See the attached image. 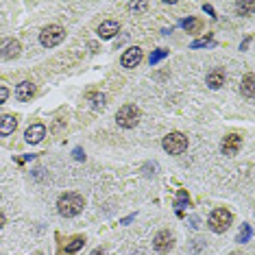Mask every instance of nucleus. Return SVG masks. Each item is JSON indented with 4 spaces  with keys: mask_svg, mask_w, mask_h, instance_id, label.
<instances>
[{
    "mask_svg": "<svg viewBox=\"0 0 255 255\" xmlns=\"http://www.w3.org/2000/svg\"><path fill=\"white\" fill-rule=\"evenodd\" d=\"M35 96V85L29 83V81H22V83L15 88V98L18 100H31Z\"/></svg>",
    "mask_w": 255,
    "mask_h": 255,
    "instance_id": "nucleus-12",
    "label": "nucleus"
},
{
    "mask_svg": "<svg viewBox=\"0 0 255 255\" xmlns=\"http://www.w3.org/2000/svg\"><path fill=\"white\" fill-rule=\"evenodd\" d=\"M29 144H37V142H42L46 137V127L44 125H31L27 129V133H24Z\"/></svg>",
    "mask_w": 255,
    "mask_h": 255,
    "instance_id": "nucleus-10",
    "label": "nucleus"
},
{
    "mask_svg": "<svg viewBox=\"0 0 255 255\" xmlns=\"http://www.w3.org/2000/svg\"><path fill=\"white\" fill-rule=\"evenodd\" d=\"M183 29H186L188 33H196V31L201 29V20H196V18H188L186 22H183Z\"/></svg>",
    "mask_w": 255,
    "mask_h": 255,
    "instance_id": "nucleus-18",
    "label": "nucleus"
},
{
    "mask_svg": "<svg viewBox=\"0 0 255 255\" xmlns=\"http://www.w3.org/2000/svg\"><path fill=\"white\" fill-rule=\"evenodd\" d=\"M83 244H85V238H83V236H74L72 240H68L65 249H64V251H61L59 255H72V253L79 251V249H83Z\"/></svg>",
    "mask_w": 255,
    "mask_h": 255,
    "instance_id": "nucleus-15",
    "label": "nucleus"
},
{
    "mask_svg": "<svg viewBox=\"0 0 255 255\" xmlns=\"http://www.w3.org/2000/svg\"><path fill=\"white\" fill-rule=\"evenodd\" d=\"M231 255H238V253H231Z\"/></svg>",
    "mask_w": 255,
    "mask_h": 255,
    "instance_id": "nucleus-31",
    "label": "nucleus"
},
{
    "mask_svg": "<svg viewBox=\"0 0 255 255\" xmlns=\"http://www.w3.org/2000/svg\"><path fill=\"white\" fill-rule=\"evenodd\" d=\"M253 9H255V2H238L236 4V11L242 15H251Z\"/></svg>",
    "mask_w": 255,
    "mask_h": 255,
    "instance_id": "nucleus-19",
    "label": "nucleus"
},
{
    "mask_svg": "<svg viewBox=\"0 0 255 255\" xmlns=\"http://www.w3.org/2000/svg\"><path fill=\"white\" fill-rule=\"evenodd\" d=\"M20 50H22V46H20L18 39L7 37L0 42V57L2 59H15L20 55Z\"/></svg>",
    "mask_w": 255,
    "mask_h": 255,
    "instance_id": "nucleus-7",
    "label": "nucleus"
},
{
    "mask_svg": "<svg viewBox=\"0 0 255 255\" xmlns=\"http://www.w3.org/2000/svg\"><path fill=\"white\" fill-rule=\"evenodd\" d=\"M88 100L92 103L94 109H100V107H105V96L100 94V92H90L88 94Z\"/></svg>",
    "mask_w": 255,
    "mask_h": 255,
    "instance_id": "nucleus-17",
    "label": "nucleus"
},
{
    "mask_svg": "<svg viewBox=\"0 0 255 255\" xmlns=\"http://www.w3.org/2000/svg\"><path fill=\"white\" fill-rule=\"evenodd\" d=\"M172 244H175V238H172L170 231H159L153 238V249L157 253H168L172 249Z\"/></svg>",
    "mask_w": 255,
    "mask_h": 255,
    "instance_id": "nucleus-6",
    "label": "nucleus"
},
{
    "mask_svg": "<svg viewBox=\"0 0 255 255\" xmlns=\"http://www.w3.org/2000/svg\"><path fill=\"white\" fill-rule=\"evenodd\" d=\"M186 149H188V137L179 133V131H172V133L164 137V151L170 153V155H181Z\"/></svg>",
    "mask_w": 255,
    "mask_h": 255,
    "instance_id": "nucleus-5",
    "label": "nucleus"
},
{
    "mask_svg": "<svg viewBox=\"0 0 255 255\" xmlns=\"http://www.w3.org/2000/svg\"><path fill=\"white\" fill-rule=\"evenodd\" d=\"M7 98H9V90L4 88V85H0V105H2Z\"/></svg>",
    "mask_w": 255,
    "mask_h": 255,
    "instance_id": "nucleus-25",
    "label": "nucleus"
},
{
    "mask_svg": "<svg viewBox=\"0 0 255 255\" xmlns=\"http://www.w3.org/2000/svg\"><path fill=\"white\" fill-rule=\"evenodd\" d=\"M164 57H168V50H164V48H159V50H155V53L151 55V65H155L157 61H161Z\"/></svg>",
    "mask_w": 255,
    "mask_h": 255,
    "instance_id": "nucleus-20",
    "label": "nucleus"
},
{
    "mask_svg": "<svg viewBox=\"0 0 255 255\" xmlns=\"http://www.w3.org/2000/svg\"><path fill=\"white\" fill-rule=\"evenodd\" d=\"M212 42V35H205L203 39H196V42H192V48H201V46H205V44H210Z\"/></svg>",
    "mask_w": 255,
    "mask_h": 255,
    "instance_id": "nucleus-23",
    "label": "nucleus"
},
{
    "mask_svg": "<svg viewBox=\"0 0 255 255\" xmlns=\"http://www.w3.org/2000/svg\"><path fill=\"white\" fill-rule=\"evenodd\" d=\"M127 9H129V11H146V9H149V2H129Z\"/></svg>",
    "mask_w": 255,
    "mask_h": 255,
    "instance_id": "nucleus-21",
    "label": "nucleus"
},
{
    "mask_svg": "<svg viewBox=\"0 0 255 255\" xmlns=\"http://www.w3.org/2000/svg\"><path fill=\"white\" fill-rule=\"evenodd\" d=\"M240 92H242V96H247V98H253V74H251V72H249V74L242 79Z\"/></svg>",
    "mask_w": 255,
    "mask_h": 255,
    "instance_id": "nucleus-16",
    "label": "nucleus"
},
{
    "mask_svg": "<svg viewBox=\"0 0 255 255\" xmlns=\"http://www.w3.org/2000/svg\"><path fill=\"white\" fill-rule=\"evenodd\" d=\"M140 109H137L135 105H125L118 109V114H116V122L122 127V129H133V127L140 122Z\"/></svg>",
    "mask_w": 255,
    "mask_h": 255,
    "instance_id": "nucleus-3",
    "label": "nucleus"
},
{
    "mask_svg": "<svg viewBox=\"0 0 255 255\" xmlns=\"http://www.w3.org/2000/svg\"><path fill=\"white\" fill-rule=\"evenodd\" d=\"M223 83H225V70L223 68H214L207 72V85H210L212 90L223 88Z\"/></svg>",
    "mask_w": 255,
    "mask_h": 255,
    "instance_id": "nucleus-11",
    "label": "nucleus"
},
{
    "mask_svg": "<svg viewBox=\"0 0 255 255\" xmlns=\"http://www.w3.org/2000/svg\"><path fill=\"white\" fill-rule=\"evenodd\" d=\"M83 207H85V201H83V196H79V194H64L59 198V203H57V210L61 216H65V218H72V216H79L81 212H83Z\"/></svg>",
    "mask_w": 255,
    "mask_h": 255,
    "instance_id": "nucleus-1",
    "label": "nucleus"
},
{
    "mask_svg": "<svg viewBox=\"0 0 255 255\" xmlns=\"http://www.w3.org/2000/svg\"><path fill=\"white\" fill-rule=\"evenodd\" d=\"M249 238H251V225H244L242 231L238 233V242H247Z\"/></svg>",
    "mask_w": 255,
    "mask_h": 255,
    "instance_id": "nucleus-22",
    "label": "nucleus"
},
{
    "mask_svg": "<svg viewBox=\"0 0 255 255\" xmlns=\"http://www.w3.org/2000/svg\"><path fill=\"white\" fill-rule=\"evenodd\" d=\"M85 157V153L81 151V149H74V159H83Z\"/></svg>",
    "mask_w": 255,
    "mask_h": 255,
    "instance_id": "nucleus-26",
    "label": "nucleus"
},
{
    "mask_svg": "<svg viewBox=\"0 0 255 255\" xmlns=\"http://www.w3.org/2000/svg\"><path fill=\"white\" fill-rule=\"evenodd\" d=\"M15 127H18L15 116H2L0 118V135H11L15 131Z\"/></svg>",
    "mask_w": 255,
    "mask_h": 255,
    "instance_id": "nucleus-14",
    "label": "nucleus"
},
{
    "mask_svg": "<svg viewBox=\"0 0 255 255\" xmlns=\"http://www.w3.org/2000/svg\"><path fill=\"white\" fill-rule=\"evenodd\" d=\"M231 221H233L231 212L225 210V207H218V210H214L210 214V221H207V225H210V229H212L214 233H223V231H227V229H229Z\"/></svg>",
    "mask_w": 255,
    "mask_h": 255,
    "instance_id": "nucleus-2",
    "label": "nucleus"
},
{
    "mask_svg": "<svg viewBox=\"0 0 255 255\" xmlns=\"http://www.w3.org/2000/svg\"><path fill=\"white\" fill-rule=\"evenodd\" d=\"M120 31V24L118 22H114V20H107V22H103L98 27V37H103V39H111L116 33Z\"/></svg>",
    "mask_w": 255,
    "mask_h": 255,
    "instance_id": "nucleus-13",
    "label": "nucleus"
},
{
    "mask_svg": "<svg viewBox=\"0 0 255 255\" xmlns=\"http://www.w3.org/2000/svg\"><path fill=\"white\" fill-rule=\"evenodd\" d=\"M90 255H105V251H103V249H96V251H92Z\"/></svg>",
    "mask_w": 255,
    "mask_h": 255,
    "instance_id": "nucleus-28",
    "label": "nucleus"
},
{
    "mask_svg": "<svg viewBox=\"0 0 255 255\" xmlns=\"http://www.w3.org/2000/svg\"><path fill=\"white\" fill-rule=\"evenodd\" d=\"M65 39V29L59 27V24H50V27H46L42 33H39V42L46 48H53V46L61 44Z\"/></svg>",
    "mask_w": 255,
    "mask_h": 255,
    "instance_id": "nucleus-4",
    "label": "nucleus"
},
{
    "mask_svg": "<svg viewBox=\"0 0 255 255\" xmlns=\"http://www.w3.org/2000/svg\"><path fill=\"white\" fill-rule=\"evenodd\" d=\"M2 227H4V214L0 212V229H2Z\"/></svg>",
    "mask_w": 255,
    "mask_h": 255,
    "instance_id": "nucleus-29",
    "label": "nucleus"
},
{
    "mask_svg": "<svg viewBox=\"0 0 255 255\" xmlns=\"http://www.w3.org/2000/svg\"><path fill=\"white\" fill-rule=\"evenodd\" d=\"M203 9H205V11H207V13H210V15H214V18H216V13H214L212 4H203Z\"/></svg>",
    "mask_w": 255,
    "mask_h": 255,
    "instance_id": "nucleus-27",
    "label": "nucleus"
},
{
    "mask_svg": "<svg viewBox=\"0 0 255 255\" xmlns=\"http://www.w3.org/2000/svg\"><path fill=\"white\" fill-rule=\"evenodd\" d=\"M240 149H242V137L238 133H229L225 140H223V153H225V155H236Z\"/></svg>",
    "mask_w": 255,
    "mask_h": 255,
    "instance_id": "nucleus-9",
    "label": "nucleus"
},
{
    "mask_svg": "<svg viewBox=\"0 0 255 255\" xmlns=\"http://www.w3.org/2000/svg\"><path fill=\"white\" fill-rule=\"evenodd\" d=\"M186 203H188V194L181 190V192H179V198H177V210H181V207L186 205Z\"/></svg>",
    "mask_w": 255,
    "mask_h": 255,
    "instance_id": "nucleus-24",
    "label": "nucleus"
},
{
    "mask_svg": "<svg viewBox=\"0 0 255 255\" xmlns=\"http://www.w3.org/2000/svg\"><path fill=\"white\" fill-rule=\"evenodd\" d=\"M142 57H144V53H142V48H129L125 55L120 57V64H122V68H135V65H140V61Z\"/></svg>",
    "mask_w": 255,
    "mask_h": 255,
    "instance_id": "nucleus-8",
    "label": "nucleus"
},
{
    "mask_svg": "<svg viewBox=\"0 0 255 255\" xmlns=\"http://www.w3.org/2000/svg\"><path fill=\"white\" fill-rule=\"evenodd\" d=\"M35 255H44V253H35Z\"/></svg>",
    "mask_w": 255,
    "mask_h": 255,
    "instance_id": "nucleus-30",
    "label": "nucleus"
}]
</instances>
